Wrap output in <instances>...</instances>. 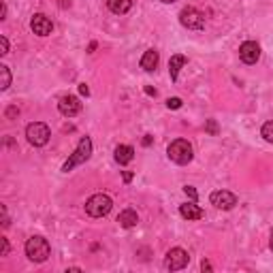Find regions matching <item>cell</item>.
Instances as JSON below:
<instances>
[{
  "label": "cell",
  "mask_w": 273,
  "mask_h": 273,
  "mask_svg": "<svg viewBox=\"0 0 273 273\" xmlns=\"http://www.w3.org/2000/svg\"><path fill=\"white\" fill-rule=\"evenodd\" d=\"M90 156H92V139H90V136H81V141L77 143L75 152H73L71 156H69V160L62 165V171H64V173L73 171L77 165H84V162H88Z\"/></svg>",
  "instance_id": "6da1fadb"
},
{
  "label": "cell",
  "mask_w": 273,
  "mask_h": 273,
  "mask_svg": "<svg viewBox=\"0 0 273 273\" xmlns=\"http://www.w3.org/2000/svg\"><path fill=\"white\" fill-rule=\"evenodd\" d=\"M49 241L41 237V235H34V237H30L28 241H26V256H28L32 262H43V260H47L49 256Z\"/></svg>",
  "instance_id": "7a4b0ae2"
},
{
  "label": "cell",
  "mask_w": 273,
  "mask_h": 273,
  "mask_svg": "<svg viewBox=\"0 0 273 273\" xmlns=\"http://www.w3.org/2000/svg\"><path fill=\"white\" fill-rule=\"evenodd\" d=\"M167 154L175 165H188V162H192V158H194L192 145H190V141H186V139H175L169 145Z\"/></svg>",
  "instance_id": "3957f363"
},
{
  "label": "cell",
  "mask_w": 273,
  "mask_h": 273,
  "mask_svg": "<svg viewBox=\"0 0 273 273\" xmlns=\"http://www.w3.org/2000/svg\"><path fill=\"white\" fill-rule=\"evenodd\" d=\"M111 207H113V201L107 194L101 192V194H94V196L88 198L86 214L92 216V218H103V216H107L109 212H111Z\"/></svg>",
  "instance_id": "277c9868"
},
{
  "label": "cell",
  "mask_w": 273,
  "mask_h": 273,
  "mask_svg": "<svg viewBox=\"0 0 273 273\" xmlns=\"http://www.w3.org/2000/svg\"><path fill=\"white\" fill-rule=\"evenodd\" d=\"M26 136H28L30 145H34V148H43V145H47L51 132H49L47 124L32 122V124H28V128H26Z\"/></svg>",
  "instance_id": "5b68a950"
},
{
  "label": "cell",
  "mask_w": 273,
  "mask_h": 273,
  "mask_svg": "<svg viewBox=\"0 0 273 273\" xmlns=\"http://www.w3.org/2000/svg\"><path fill=\"white\" fill-rule=\"evenodd\" d=\"M179 22L188 30H203L205 28V15L194 7H186L179 13Z\"/></svg>",
  "instance_id": "8992f818"
},
{
  "label": "cell",
  "mask_w": 273,
  "mask_h": 273,
  "mask_svg": "<svg viewBox=\"0 0 273 273\" xmlns=\"http://www.w3.org/2000/svg\"><path fill=\"white\" fill-rule=\"evenodd\" d=\"M190 262V256H188V252L186 250H181V248H173L167 252V258H165V267L169 271H179V269H184L186 265Z\"/></svg>",
  "instance_id": "52a82bcc"
},
{
  "label": "cell",
  "mask_w": 273,
  "mask_h": 273,
  "mask_svg": "<svg viewBox=\"0 0 273 273\" xmlns=\"http://www.w3.org/2000/svg\"><path fill=\"white\" fill-rule=\"evenodd\" d=\"M209 201H212L214 207L229 212V209H233L235 205H237V196H235L233 192H229V190H216V192H212V196H209Z\"/></svg>",
  "instance_id": "ba28073f"
},
{
  "label": "cell",
  "mask_w": 273,
  "mask_h": 273,
  "mask_svg": "<svg viewBox=\"0 0 273 273\" xmlns=\"http://www.w3.org/2000/svg\"><path fill=\"white\" fill-rule=\"evenodd\" d=\"M30 28L39 36H49L53 32V22L45 13H34L32 20H30Z\"/></svg>",
  "instance_id": "9c48e42d"
},
{
  "label": "cell",
  "mask_w": 273,
  "mask_h": 273,
  "mask_svg": "<svg viewBox=\"0 0 273 273\" xmlns=\"http://www.w3.org/2000/svg\"><path fill=\"white\" fill-rule=\"evenodd\" d=\"M239 58L245 64H256L260 58V45L256 41H245L239 47Z\"/></svg>",
  "instance_id": "30bf717a"
},
{
  "label": "cell",
  "mask_w": 273,
  "mask_h": 273,
  "mask_svg": "<svg viewBox=\"0 0 273 273\" xmlns=\"http://www.w3.org/2000/svg\"><path fill=\"white\" fill-rule=\"evenodd\" d=\"M58 109H60V113H62V115L73 117V115H77V113L81 111V103H79V98H77V96L66 94V96H62V98H60Z\"/></svg>",
  "instance_id": "8fae6325"
},
{
  "label": "cell",
  "mask_w": 273,
  "mask_h": 273,
  "mask_svg": "<svg viewBox=\"0 0 273 273\" xmlns=\"http://www.w3.org/2000/svg\"><path fill=\"white\" fill-rule=\"evenodd\" d=\"M179 216L184 218V220H201L203 209L198 207L194 201L192 203H184V205H179Z\"/></svg>",
  "instance_id": "7c38bea8"
},
{
  "label": "cell",
  "mask_w": 273,
  "mask_h": 273,
  "mask_svg": "<svg viewBox=\"0 0 273 273\" xmlns=\"http://www.w3.org/2000/svg\"><path fill=\"white\" fill-rule=\"evenodd\" d=\"M113 158L117 165H128V162L134 158V150L130 145H117L115 152H113Z\"/></svg>",
  "instance_id": "4fadbf2b"
},
{
  "label": "cell",
  "mask_w": 273,
  "mask_h": 273,
  "mask_svg": "<svg viewBox=\"0 0 273 273\" xmlns=\"http://www.w3.org/2000/svg\"><path fill=\"white\" fill-rule=\"evenodd\" d=\"M117 222H120V226H124V229H132V226L139 224V216H136L134 209H124V212L117 216Z\"/></svg>",
  "instance_id": "5bb4252c"
},
{
  "label": "cell",
  "mask_w": 273,
  "mask_h": 273,
  "mask_svg": "<svg viewBox=\"0 0 273 273\" xmlns=\"http://www.w3.org/2000/svg\"><path fill=\"white\" fill-rule=\"evenodd\" d=\"M156 66H158V51L156 49H148L143 53V58H141V69L152 73V71H156Z\"/></svg>",
  "instance_id": "9a60e30c"
},
{
  "label": "cell",
  "mask_w": 273,
  "mask_h": 273,
  "mask_svg": "<svg viewBox=\"0 0 273 273\" xmlns=\"http://www.w3.org/2000/svg\"><path fill=\"white\" fill-rule=\"evenodd\" d=\"M186 64V56H181V53H175V56H171L169 60V75H171V81H177V75H179V69Z\"/></svg>",
  "instance_id": "2e32d148"
},
{
  "label": "cell",
  "mask_w": 273,
  "mask_h": 273,
  "mask_svg": "<svg viewBox=\"0 0 273 273\" xmlns=\"http://www.w3.org/2000/svg\"><path fill=\"white\" fill-rule=\"evenodd\" d=\"M107 7H109V11H111V13H115V15H124V13H128V11H130L132 0H107Z\"/></svg>",
  "instance_id": "e0dca14e"
},
{
  "label": "cell",
  "mask_w": 273,
  "mask_h": 273,
  "mask_svg": "<svg viewBox=\"0 0 273 273\" xmlns=\"http://www.w3.org/2000/svg\"><path fill=\"white\" fill-rule=\"evenodd\" d=\"M0 77H3V81H0V90H7L9 86H11V73H9V66H0Z\"/></svg>",
  "instance_id": "ac0fdd59"
},
{
  "label": "cell",
  "mask_w": 273,
  "mask_h": 273,
  "mask_svg": "<svg viewBox=\"0 0 273 273\" xmlns=\"http://www.w3.org/2000/svg\"><path fill=\"white\" fill-rule=\"evenodd\" d=\"M260 134H262V139H265V141L273 143V120H269V122H267L265 126H262Z\"/></svg>",
  "instance_id": "d6986e66"
},
{
  "label": "cell",
  "mask_w": 273,
  "mask_h": 273,
  "mask_svg": "<svg viewBox=\"0 0 273 273\" xmlns=\"http://www.w3.org/2000/svg\"><path fill=\"white\" fill-rule=\"evenodd\" d=\"M205 130H207L209 134H218V124H216V120H207Z\"/></svg>",
  "instance_id": "ffe728a7"
},
{
  "label": "cell",
  "mask_w": 273,
  "mask_h": 273,
  "mask_svg": "<svg viewBox=\"0 0 273 273\" xmlns=\"http://www.w3.org/2000/svg\"><path fill=\"white\" fill-rule=\"evenodd\" d=\"M184 192L190 196V201H194L196 203V198H198V194H196V190L192 188V186H184Z\"/></svg>",
  "instance_id": "44dd1931"
},
{
  "label": "cell",
  "mask_w": 273,
  "mask_h": 273,
  "mask_svg": "<svg viewBox=\"0 0 273 273\" xmlns=\"http://www.w3.org/2000/svg\"><path fill=\"white\" fill-rule=\"evenodd\" d=\"M167 107H169V109H179V107H181V98H177V96L169 98V101H167Z\"/></svg>",
  "instance_id": "7402d4cb"
},
{
  "label": "cell",
  "mask_w": 273,
  "mask_h": 273,
  "mask_svg": "<svg viewBox=\"0 0 273 273\" xmlns=\"http://www.w3.org/2000/svg\"><path fill=\"white\" fill-rule=\"evenodd\" d=\"M0 245H3V248H0V256H7V254H9V239L0 237Z\"/></svg>",
  "instance_id": "603a6c76"
},
{
  "label": "cell",
  "mask_w": 273,
  "mask_h": 273,
  "mask_svg": "<svg viewBox=\"0 0 273 273\" xmlns=\"http://www.w3.org/2000/svg\"><path fill=\"white\" fill-rule=\"evenodd\" d=\"M0 53H3V56H7V53H9V41H7V36H0Z\"/></svg>",
  "instance_id": "cb8c5ba5"
},
{
  "label": "cell",
  "mask_w": 273,
  "mask_h": 273,
  "mask_svg": "<svg viewBox=\"0 0 273 273\" xmlns=\"http://www.w3.org/2000/svg\"><path fill=\"white\" fill-rule=\"evenodd\" d=\"M17 113H20V111H17V107H9V109H7V117H9V120H11V117H15Z\"/></svg>",
  "instance_id": "d4e9b609"
},
{
  "label": "cell",
  "mask_w": 273,
  "mask_h": 273,
  "mask_svg": "<svg viewBox=\"0 0 273 273\" xmlns=\"http://www.w3.org/2000/svg\"><path fill=\"white\" fill-rule=\"evenodd\" d=\"M79 92L84 94V96H90V88H88L86 84H81V86H79Z\"/></svg>",
  "instance_id": "484cf974"
},
{
  "label": "cell",
  "mask_w": 273,
  "mask_h": 273,
  "mask_svg": "<svg viewBox=\"0 0 273 273\" xmlns=\"http://www.w3.org/2000/svg\"><path fill=\"white\" fill-rule=\"evenodd\" d=\"M152 141H154V139H152V136H150V134H145V136H143V141H141V143L145 145V148H150V145H152Z\"/></svg>",
  "instance_id": "4316f807"
},
{
  "label": "cell",
  "mask_w": 273,
  "mask_h": 273,
  "mask_svg": "<svg viewBox=\"0 0 273 273\" xmlns=\"http://www.w3.org/2000/svg\"><path fill=\"white\" fill-rule=\"evenodd\" d=\"M201 269H203V271H212V262H209V260H203V262H201Z\"/></svg>",
  "instance_id": "83f0119b"
},
{
  "label": "cell",
  "mask_w": 273,
  "mask_h": 273,
  "mask_svg": "<svg viewBox=\"0 0 273 273\" xmlns=\"http://www.w3.org/2000/svg\"><path fill=\"white\" fill-rule=\"evenodd\" d=\"M122 177H124L126 184H128V181H132V173H130V171H124V175H122Z\"/></svg>",
  "instance_id": "f1b7e54d"
},
{
  "label": "cell",
  "mask_w": 273,
  "mask_h": 273,
  "mask_svg": "<svg viewBox=\"0 0 273 273\" xmlns=\"http://www.w3.org/2000/svg\"><path fill=\"white\" fill-rule=\"evenodd\" d=\"M62 9H66V7H71V0H60V3H58Z\"/></svg>",
  "instance_id": "f546056e"
},
{
  "label": "cell",
  "mask_w": 273,
  "mask_h": 273,
  "mask_svg": "<svg viewBox=\"0 0 273 273\" xmlns=\"http://www.w3.org/2000/svg\"><path fill=\"white\" fill-rule=\"evenodd\" d=\"M5 17H7V5L3 3V11H0V20H5Z\"/></svg>",
  "instance_id": "4dcf8cb0"
},
{
  "label": "cell",
  "mask_w": 273,
  "mask_h": 273,
  "mask_svg": "<svg viewBox=\"0 0 273 273\" xmlns=\"http://www.w3.org/2000/svg\"><path fill=\"white\" fill-rule=\"evenodd\" d=\"M145 94H150V96H156V90H154V88H145Z\"/></svg>",
  "instance_id": "1f68e13d"
},
{
  "label": "cell",
  "mask_w": 273,
  "mask_h": 273,
  "mask_svg": "<svg viewBox=\"0 0 273 273\" xmlns=\"http://www.w3.org/2000/svg\"><path fill=\"white\" fill-rule=\"evenodd\" d=\"M269 248L273 250V231H271V237H269Z\"/></svg>",
  "instance_id": "d6a6232c"
},
{
  "label": "cell",
  "mask_w": 273,
  "mask_h": 273,
  "mask_svg": "<svg viewBox=\"0 0 273 273\" xmlns=\"http://www.w3.org/2000/svg\"><path fill=\"white\" fill-rule=\"evenodd\" d=\"M160 3H165V5H173V3H177V0H160Z\"/></svg>",
  "instance_id": "836d02e7"
}]
</instances>
